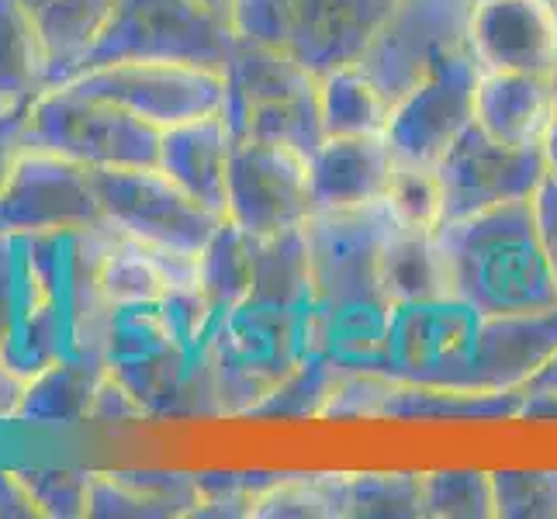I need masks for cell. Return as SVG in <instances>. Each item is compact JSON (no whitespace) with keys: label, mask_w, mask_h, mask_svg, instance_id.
Instances as JSON below:
<instances>
[{"label":"cell","mask_w":557,"mask_h":519,"mask_svg":"<svg viewBox=\"0 0 557 519\" xmlns=\"http://www.w3.org/2000/svg\"><path fill=\"white\" fill-rule=\"evenodd\" d=\"M436 239L447 257L454 298L474 305L482 316L541 312L557 305L533 198L447 222Z\"/></svg>","instance_id":"1"},{"label":"cell","mask_w":557,"mask_h":519,"mask_svg":"<svg viewBox=\"0 0 557 519\" xmlns=\"http://www.w3.org/2000/svg\"><path fill=\"white\" fill-rule=\"evenodd\" d=\"M533 211H536V233H541V246L557 287V181L554 177H544V184L536 187Z\"/></svg>","instance_id":"42"},{"label":"cell","mask_w":557,"mask_h":519,"mask_svg":"<svg viewBox=\"0 0 557 519\" xmlns=\"http://www.w3.org/2000/svg\"><path fill=\"white\" fill-rule=\"evenodd\" d=\"M381 292L392 305L454 298L447 257L436 236L392 228L381 249Z\"/></svg>","instance_id":"27"},{"label":"cell","mask_w":557,"mask_h":519,"mask_svg":"<svg viewBox=\"0 0 557 519\" xmlns=\"http://www.w3.org/2000/svg\"><path fill=\"white\" fill-rule=\"evenodd\" d=\"M25 136L35 149L60 152L90 170H114L157 166L163 132L73 84H52L28 101Z\"/></svg>","instance_id":"5"},{"label":"cell","mask_w":557,"mask_h":519,"mask_svg":"<svg viewBox=\"0 0 557 519\" xmlns=\"http://www.w3.org/2000/svg\"><path fill=\"white\" fill-rule=\"evenodd\" d=\"M339 374L343 368H336L330 357L309 350V357L287 374V381L271 398L260 401L249 419H287V422L322 419V409H325V401H330Z\"/></svg>","instance_id":"33"},{"label":"cell","mask_w":557,"mask_h":519,"mask_svg":"<svg viewBox=\"0 0 557 519\" xmlns=\"http://www.w3.org/2000/svg\"><path fill=\"white\" fill-rule=\"evenodd\" d=\"M22 395H25V378L14 374L8 363L0 360V422H14Z\"/></svg>","instance_id":"44"},{"label":"cell","mask_w":557,"mask_h":519,"mask_svg":"<svg viewBox=\"0 0 557 519\" xmlns=\"http://www.w3.org/2000/svg\"><path fill=\"white\" fill-rule=\"evenodd\" d=\"M309 157L257 139H236L228 160L225 219L249 236H274L301 228L315 215Z\"/></svg>","instance_id":"11"},{"label":"cell","mask_w":557,"mask_h":519,"mask_svg":"<svg viewBox=\"0 0 557 519\" xmlns=\"http://www.w3.org/2000/svg\"><path fill=\"white\" fill-rule=\"evenodd\" d=\"M195 281L219 319L239 309L249 298V287H253V243H249V233L225 219L198 254Z\"/></svg>","instance_id":"30"},{"label":"cell","mask_w":557,"mask_h":519,"mask_svg":"<svg viewBox=\"0 0 557 519\" xmlns=\"http://www.w3.org/2000/svg\"><path fill=\"white\" fill-rule=\"evenodd\" d=\"M0 519H38V509L28 495V485L17 471L0 468Z\"/></svg>","instance_id":"43"},{"label":"cell","mask_w":557,"mask_h":519,"mask_svg":"<svg viewBox=\"0 0 557 519\" xmlns=\"http://www.w3.org/2000/svg\"><path fill=\"white\" fill-rule=\"evenodd\" d=\"M205 354L222 419H249L309 357V312L243 301L215 322Z\"/></svg>","instance_id":"3"},{"label":"cell","mask_w":557,"mask_h":519,"mask_svg":"<svg viewBox=\"0 0 557 519\" xmlns=\"http://www.w3.org/2000/svg\"><path fill=\"white\" fill-rule=\"evenodd\" d=\"M384 211L395 222V228L406 233H426L436 236L447 225V198L444 181H440L436 166L426 163H406L395 160L388 190H384Z\"/></svg>","instance_id":"31"},{"label":"cell","mask_w":557,"mask_h":519,"mask_svg":"<svg viewBox=\"0 0 557 519\" xmlns=\"http://www.w3.org/2000/svg\"><path fill=\"white\" fill-rule=\"evenodd\" d=\"M195 271H198L195 257L163 254V249H152L111 228L101 257V287L111 309L152 305L163 301L177 284H195Z\"/></svg>","instance_id":"22"},{"label":"cell","mask_w":557,"mask_h":519,"mask_svg":"<svg viewBox=\"0 0 557 519\" xmlns=\"http://www.w3.org/2000/svg\"><path fill=\"white\" fill-rule=\"evenodd\" d=\"M236 42L228 17L201 0H119L81 73L111 63H184L225 73Z\"/></svg>","instance_id":"4"},{"label":"cell","mask_w":557,"mask_h":519,"mask_svg":"<svg viewBox=\"0 0 557 519\" xmlns=\"http://www.w3.org/2000/svg\"><path fill=\"white\" fill-rule=\"evenodd\" d=\"M468 49L482 73L557 70V11L550 0H478Z\"/></svg>","instance_id":"15"},{"label":"cell","mask_w":557,"mask_h":519,"mask_svg":"<svg viewBox=\"0 0 557 519\" xmlns=\"http://www.w3.org/2000/svg\"><path fill=\"white\" fill-rule=\"evenodd\" d=\"M395 228L384 205L315 211L305 222L312 260L315 305H354V301H388L381 292V249Z\"/></svg>","instance_id":"13"},{"label":"cell","mask_w":557,"mask_h":519,"mask_svg":"<svg viewBox=\"0 0 557 519\" xmlns=\"http://www.w3.org/2000/svg\"><path fill=\"white\" fill-rule=\"evenodd\" d=\"M395 170L384 136H325L309 160V184L319 211L381 205Z\"/></svg>","instance_id":"18"},{"label":"cell","mask_w":557,"mask_h":519,"mask_svg":"<svg viewBox=\"0 0 557 519\" xmlns=\"http://www.w3.org/2000/svg\"><path fill=\"white\" fill-rule=\"evenodd\" d=\"M108 225L94 170L28 146L0 190V233L60 236Z\"/></svg>","instance_id":"7"},{"label":"cell","mask_w":557,"mask_h":519,"mask_svg":"<svg viewBox=\"0 0 557 519\" xmlns=\"http://www.w3.org/2000/svg\"><path fill=\"white\" fill-rule=\"evenodd\" d=\"M104 205V219L114 233L139 239L152 249L195 257L225 222L195 201L160 166H114L94 170Z\"/></svg>","instance_id":"6"},{"label":"cell","mask_w":557,"mask_h":519,"mask_svg":"<svg viewBox=\"0 0 557 519\" xmlns=\"http://www.w3.org/2000/svg\"><path fill=\"white\" fill-rule=\"evenodd\" d=\"M228 25L243 42L292 49L295 0H233L228 4Z\"/></svg>","instance_id":"39"},{"label":"cell","mask_w":557,"mask_h":519,"mask_svg":"<svg viewBox=\"0 0 557 519\" xmlns=\"http://www.w3.org/2000/svg\"><path fill=\"white\" fill-rule=\"evenodd\" d=\"M544 160H547V177L557 181V114L547 128V139H544Z\"/></svg>","instance_id":"46"},{"label":"cell","mask_w":557,"mask_h":519,"mask_svg":"<svg viewBox=\"0 0 557 519\" xmlns=\"http://www.w3.org/2000/svg\"><path fill=\"white\" fill-rule=\"evenodd\" d=\"M527 388H541V392H557V354L544 363V371L536 374Z\"/></svg>","instance_id":"45"},{"label":"cell","mask_w":557,"mask_h":519,"mask_svg":"<svg viewBox=\"0 0 557 519\" xmlns=\"http://www.w3.org/2000/svg\"><path fill=\"white\" fill-rule=\"evenodd\" d=\"M482 312L460 298L392 305L384 374L398 384L468 388Z\"/></svg>","instance_id":"8"},{"label":"cell","mask_w":557,"mask_h":519,"mask_svg":"<svg viewBox=\"0 0 557 519\" xmlns=\"http://www.w3.org/2000/svg\"><path fill=\"white\" fill-rule=\"evenodd\" d=\"M447 198V222L478 215L509 201H527L547 177L544 149H516L485 136L474 122L436 163Z\"/></svg>","instance_id":"14"},{"label":"cell","mask_w":557,"mask_h":519,"mask_svg":"<svg viewBox=\"0 0 557 519\" xmlns=\"http://www.w3.org/2000/svg\"><path fill=\"white\" fill-rule=\"evenodd\" d=\"M392 101L360 66H339L322 76L325 136H384Z\"/></svg>","instance_id":"29"},{"label":"cell","mask_w":557,"mask_h":519,"mask_svg":"<svg viewBox=\"0 0 557 519\" xmlns=\"http://www.w3.org/2000/svg\"><path fill=\"white\" fill-rule=\"evenodd\" d=\"M392 8L395 0H295L292 52L319 76L357 66Z\"/></svg>","instance_id":"17"},{"label":"cell","mask_w":557,"mask_h":519,"mask_svg":"<svg viewBox=\"0 0 557 519\" xmlns=\"http://www.w3.org/2000/svg\"><path fill=\"white\" fill-rule=\"evenodd\" d=\"M28 485L38 519H87L94 471L81 468H25L17 471Z\"/></svg>","instance_id":"38"},{"label":"cell","mask_w":557,"mask_h":519,"mask_svg":"<svg viewBox=\"0 0 557 519\" xmlns=\"http://www.w3.org/2000/svg\"><path fill=\"white\" fill-rule=\"evenodd\" d=\"M347 516V474H281L249 519H333Z\"/></svg>","instance_id":"32"},{"label":"cell","mask_w":557,"mask_h":519,"mask_svg":"<svg viewBox=\"0 0 557 519\" xmlns=\"http://www.w3.org/2000/svg\"><path fill=\"white\" fill-rule=\"evenodd\" d=\"M49 84V52L28 8L22 0H0V101H32Z\"/></svg>","instance_id":"28"},{"label":"cell","mask_w":557,"mask_h":519,"mask_svg":"<svg viewBox=\"0 0 557 519\" xmlns=\"http://www.w3.org/2000/svg\"><path fill=\"white\" fill-rule=\"evenodd\" d=\"M157 416L149 412L146 401L128 388L122 378H114L111 371H104L98 395L90 401V416L87 427H104V430H119V427H143V422H152Z\"/></svg>","instance_id":"40"},{"label":"cell","mask_w":557,"mask_h":519,"mask_svg":"<svg viewBox=\"0 0 557 519\" xmlns=\"http://www.w3.org/2000/svg\"><path fill=\"white\" fill-rule=\"evenodd\" d=\"M557 114L550 76L482 73L474 87V125L503 146L544 149Z\"/></svg>","instance_id":"19"},{"label":"cell","mask_w":557,"mask_h":519,"mask_svg":"<svg viewBox=\"0 0 557 519\" xmlns=\"http://www.w3.org/2000/svg\"><path fill=\"white\" fill-rule=\"evenodd\" d=\"M76 90L104 98L160 132L222 114L225 73L184 63H111L76 73Z\"/></svg>","instance_id":"10"},{"label":"cell","mask_w":557,"mask_h":519,"mask_svg":"<svg viewBox=\"0 0 557 519\" xmlns=\"http://www.w3.org/2000/svg\"><path fill=\"white\" fill-rule=\"evenodd\" d=\"M520 392L430 388V384H392L377 419L392 422H509L520 412Z\"/></svg>","instance_id":"24"},{"label":"cell","mask_w":557,"mask_h":519,"mask_svg":"<svg viewBox=\"0 0 557 519\" xmlns=\"http://www.w3.org/2000/svg\"><path fill=\"white\" fill-rule=\"evenodd\" d=\"M4 108H8V104H4V101H0V111H4Z\"/></svg>","instance_id":"49"},{"label":"cell","mask_w":557,"mask_h":519,"mask_svg":"<svg viewBox=\"0 0 557 519\" xmlns=\"http://www.w3.org/2000/svg\"><path fill=\"white\" fill-rule=\"evenodd\" d=\"M277 471H198V506L190 516L201 519H249L260 495L277 482Z\"/></svg>","instance_id":"36"},{"label":"cell","mask_w":557,"mask_h":519,"mask_svg":"<svg viewBox=\"0 0 557 519\" xmlns=\"http://www.w3.org/2000/svg\"><path fill=\"white\" fill-rule=\"evenodd\" d=\"M222 119L233 139L277 143L312 160L325 143L322 76L292 49L236 42L225 63Z\"/></svg>","instance_id":"2"},{"label":"cell","mask_w":557,"mask_h":519,"mask_svg":"<svg viewBox=\"0 0 557 519\" xmlns=\"http://www.w3.org/2000/svg\"><path fill=\"white\" fill-rule=\"evenodd\" d=\"M347 516L354 519H419L422 474L412 471H360L347 474Z\"/></svg>","instance_id":"34"},{"label":"cell","mask_w":557,"mask_h":519,"mask_svg":"<svg viewBox=\"0 0 557 519\" xmlns=\"http://www.w3.org/2000/svg\"><path fill=\"white\" fill-rule=\"evenodd\" d=\"M550 4H554V11H557V0H550Z\"/></svg>","instance_id":"50"},{"label":"cell","mask_w":557,"mask_h":519,"mask_svg":"<svg viewBox=\"0 0 557 519\" xmlns=\"http://www.w3.org/2000/svg\"><path fill=\"white\" fill-rule=\"evenodd\" d=\"M422 512L433 519H492V471L447 468L422 474Z\"/></svg>","instance_id":"35"},{"label":"cell","mask_w":557,"mask_h":519,"mask_svg":"<svg viewBox=\"0 0 557 519\" xmlns=\"http://www.w3.org/2000/svg\"><path fill=\"white\" fill-rule=\"evenodd\" d=\"M233 132L222 114L166 128L160 139V170L181 184L195 201L225 219V190H228V160H233Z\"/></svg>","instance_id":"20"},{"label":"cell","mask_w":557,"mask_h":519,"mask_svg":"<svg viewBox=\"0 0 557 519\" xmlns=\"http://www.w3.org/2000/svg\"><path fill=\"white\" fill-rule=\"evenodd\" d=\"M205 8H211V11H219V14H225L228 17V4H233V0H201Z\"/></svg>","instance_id":"47"},{"label":"cell","mask_w":557,"mask_h":519,"mask_svg":"<svg viewBox=\"0 0 557 519\" xmlns=\"http://www.w3.org/2000/svg\"><path fill=\"white\" fill-rule=\"evenodd\" d=\"M249 243H253V287L246 301L284 312H309L315 305V284L305 225L274 236H249Z\"/></svg>","instance_id":"26"},{"label":"cell","mask_w":557,"mask_h":519,"mask_svg":"<svg viewBox=\"0 0 557 519\" xmlns=\"http://www.w3.org/2000/svg\"><path fill=\"white\" fill-rule=\"evenodd\" d=\"M498 519H557V471L503 468L492 471Z\"/></svg>","instance_id":"37"},{"label":"cell","mask_w":557,"mask_h":519,"mask_svg":"<svg viewBox=\"0 0 557 519\" xmlns=\"http://www.w3.org/2000/svg\"><path fill=\"white\" fill-rule=\"evenodd\" d=\"M557 354V305L541 312L485 316L474 343L468 388L523 392Z\"/></svg>","instance_id":"16"},{"label":"cell","mask_w":557,"mask_h":519,"mask_svg":"<svg viewBox=\"0 0 557 519\" xmlns=\"http://www.w3.org/2000/svg\"><path fill=\"white\" fill-rule=\"evenodd\" d=\"M550 87H554V104H557V70L550 73Z\"/></svg>","instance_id":"48"},{"label":"cell","mask_w":557,"mask_h":519,"mask_svg":"<svg viewBox=\"0 0 557 519\" xmlns=\"http://www.w3.org/2000/svg\"><path fill=\"white\" fill-rule=\"evenodd\" d=\"M25 114H28V101L8 104L4 111H0V190H4V184L11 181L17 160H22V152L28 149Z\"/></svg>","instance_id":"41"},{"label":"cell","mask_w":557,"mask_h":519,"mask_svg":"<svg viewBox=\"0 0 557 519\" xmlns=\"http://www.w3.org/2000/svg\"><path fill=\"white\" fill-rule=\"evenodd\" d=\"M392 301H354L309 309V350L330 357L343 371L384 374Z\"/></svg>","instance_id":"21"},{"label":"cell","mask_w":557,"mask_h":519,"mask_svg":"<svg viewBox=\"0 0 557 519\" xmlns=\"http://www.w3.org/2000/svg\"><path fill=\"white\" fill-rule=\"evenodd\" d=\"M478 76H482V66L474 63L468 46L433 63V70L392 108L384 139L395 160L436 166L447 157L460 132L474 122Z\"/></svg>","instance_id":"12"},{"label":"cell","mask_w":557,"mask_h":519,"mask_svg":"<svg viewBox=\"0 0 557 519\" xmlns=\"http://www.w3.org/2000/svg\"><path fill=\"white\" fill-rule=\"evenodd\" d=\"M22 4L42 35L52 84H66L70 76L81 73L119 0H22Z\"/></svg>","instance_id":"25"},{"label":"cell","mask_w":557,"mask_h":519,"mask_svg":"<svg viewBox=\"0 0 557 519\" xmlns=\"http://www.w3.org/2000/svg\"><path fill=\"white\" fill-rule=\"evenodd\" d=\"M474 4L478 0H395L388 22L357 66L395 108L436 60L468 46Z\"/></svg>","instance_id":"9"},{"label":"cell","mask_w":557,"mask_h":519,"mask_svg":"<svg viewBox=\"0 0 557 519\" xmlns=\"http://www.w3.org/2000/svg\"><path fill=\"white\" fill-rule=\"evenodd\" d=\"M104 360L90 357H60L46 371L25 381L22 406H17L14 422L46 430H70L87 427L90 401L98 395V384L104 378Z\"/></svg>","instance_id":"23"}]
</instances>
